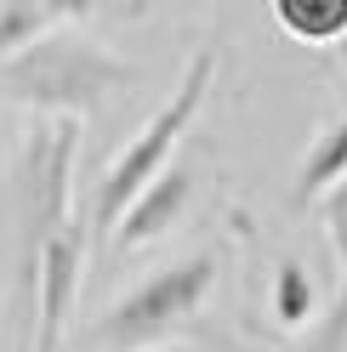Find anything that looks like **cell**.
Wrapping results in <instances>:
<instances>
[{
  "label": "cell",
  "instance_id": "obj_5",
  "mask_svg": "<svg viewBox=\"0 0 347 352\" xmlns=\"http://www.w3.org/2000/svg\"><path fill=\"white\" fill-rule=\"evenodd\" d=\"M80 267H85V228L69 222L52 233L46 245L29 256V278H34V352H57L63 329H69L74 296H80Z\"/></svg>",
  "mask_w": 347,
  "mask_h": 352
},
{
  "label": "cell",
  "instance_id": "obj_10",
  "mask_svg": "<svg viewBox=\"0 0 347 352\" xmlns=\"http://www.w3.org/2000/svg\"><path fill=\"white\" fill-rule=\"evenodd\" d=\"M268 307H273V318L285 324V329H308V324L319 318V313H313L319 296H313V278H308V267H302V261H279Z\"/></svg>",
  "mask_w": 347,
  "mask_h": 352
},
{
  "label": "cell",
  "instance_id": "obj_3",
  "mask_svg": "<svg viewBox=\"0 0 347 352\" xmlns=\"http://www.w3.org/2000/svg\"><path fill=\"white\" fill-rule=\"evenodd\" d=\"M216 273H222V261H216L211 250H193L182 261H171V267L148 273L137 290H125L92 324L85 346L92 352H154L165 341L188 336L193 318H200V307L216 290Z\"/></svg>",
  "mask_w": 347,
  "mask_h": 352
},
{
  "label": "cell",
  "instance_id": "obj_7",
  "mask_svg": "<svg viewBox=\"0 0 347 352\" xmlns=\"http://www.w3.org/2000/svg\"><path fill=\"white\" fill-rule=\"evenodd\" d=\"M341 176H347V114L330 120L308 142V153H302V165H296V182H291V210H308L313 199H324Z\"/></svg>",
  "mask_w": 347,
  "mask_h": 352
},
{
  "label": "cell",
  "instance_id": "obj_1",
  "mask_svg": "<svg viewBox=\"0 0 347 352\" xmlns=\"http://www.w3.org/2000/svg\"><path fill=\"white\" fill-rule=\"evenodd\" d=\"M132 80V63H120L108 46L74 29H57L34 40L29 52H17L12 63H0V91L34 108V120H85Z\"/></svg>",
  "mask_w": 347,
  "mask_h": 352
},
{
  "label": "cell",
  "instance_id": "obj_4",
  "mask_svg": "<svg viewBox=\"0 0 347 352\" xmlns=\"http://www.w3.org/2000/svg\"><path fill=\"white\" fill-rule=\"evenodd\" d=\"M74 160H80V120H34L17 153V199H23V261L52 233L74 222Z\"/></svg>",
  "mask_w": 347,
  "mask_h": 352
},
{
  "label": "cell",
  "instance_id": "obj_2",
  "mask_svg": "<svg viewBox=\"0 0 347 352\" xmlns=\"http://www.w3.org/2000/svg\"><path fill=\"white\" fill-rule=\"evenodd\" d=\"M211 80H216V46H200L182 63V80L171 85V97L143 120V131L114 153V165L97 176V193H92V228L97 233H114V222L132 210V199L171 165L177 142L188 137V125L200 120V108L211 97Z\"/></svg>",
  "mask_w": 347,
  "mask_h": 352
},
{
  "label": "cell",
  "instance_id": "obj_6",
  "mask_svg": "<svg viewBox=\"0 0 347 352\" xmlns=\"http://www.w3.org/2000/svg\"><path fill=\"white\" fill-rule=\"evenodd\" d=\"M188 193H193V176L182 170V165H165L154 182H148L137 199H132V210L114 222V250L125 256V250H143V245H154V239L182 216V205H188Z\"/></svg>",
  "mask_w": 347,
  "mask_h": 352
},
{
  "label": "cell",
  "instance_id": "obj_13",
  "mask_svg": "<svg viewBox=\"0 0 347 352\" xmlns=\"http://www.w3.org/2000/svg\"><path fill=\"white\" fill-rule=\"evenodd\" d=\"M336 52V63H341V69H347V40H341V46H330Z\"/></svg>",
  "mask_w": 347,
  "mask_h": 352
},
{
  "label": "cell",
  "instance_id": "obj_11",
  "mask_svg": "<svg viewBox=\"0 0 347 352\" xmlns=\"http://www.w3.org/2000/svg\"><path fill=\"white\" fill-rule=\"evenodd\" d=\"M285 352H347V278H341L336 301L324 307V313H319L308 329H302V336H296Z\"/></svg>",
  "mask_w": 347,
  "mask_h": 352
},
{
  "label": "cell",
  "instance_id": "obj_12",
  "mask_svg": "<svg viewBox=\"0 0 347 352\" xmlns=\"http://www.w3.org/2000/svg\"><path fill=\"white\" fill-rule=\"evenodd\" d=\"M319 222H324V239H330V250H336V261L347 267V176L319 199Z\"/></svg>",
  "mask_w": 347,
  "mask_h": 352
},
{
  "label": "cell",
  "instance_id": "obj_9",
  "mask_svg": "<svg viewBox=\"0 0 347 352\" xmlns=\"http://www.w3.org/2000/svg\"><path fill=\"white\" fill-rule=\"evenodd\" d=\"M273 23L296 46H341L347 40V0H273Z\"/></svg>",
  "mask_w": 347,
  "mask_h": 352
},
{
  "label": "cell",
  "instance_id": "obj_8",
  "mask_svg": "<svg viewBox=\"0 0 347 352\" xmlns=\"http://www.w3.org/2000/svg\"><path fill=\"white\" fill-rule=\"evenodd\" d=\"M92 17V6H40V0H0V63H12L17 52H29L34 40H46L57 29H74Z\"/></svg>",
  "mask_w": 347,
  "mask_h": 352
}]
</instances>
